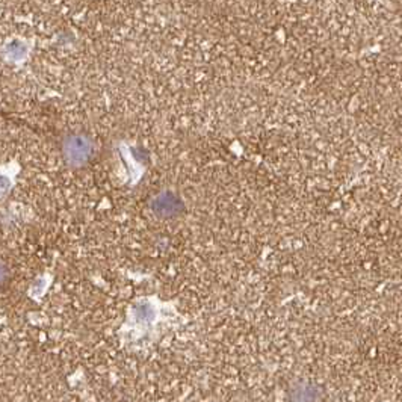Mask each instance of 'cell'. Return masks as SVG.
Instances as JSON below:
<instances>
[{
	"label": "cell",
	"instance_id": "6da1fadb",
	"mask_svg": "<svg viewBox=\"0 0 402 402\" xmlns=\"http://www.w3.org/2000/svg\"><path fill=\"white\" fill-rule=\"evenodd\" d=\"M182 207L180 200L173 194H162L153 201V209L161 216H173L179 214Z\"/></svg>",
	"mask_w": 402,
	"mask_h": 402
},
{
	"label": "cell",
	"instance_id": "7a4b0ae2",
	"mask_svg": "<svg viewBox=\"0 0 402 402\" xmlns=\"http://www.w3.org/2000/svg\"><path fill=\"white\" fill-rule=\"evenodd\" d=\"M135 316L141 322H148L155 318V309L148 302H141L135 309Z\"/></svg>",
	"mask_w": 402,
	"mask_h": 402
}]
</instances>
